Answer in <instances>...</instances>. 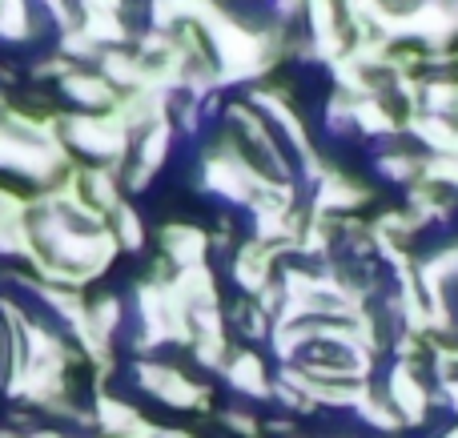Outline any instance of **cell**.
Here are the masks:
<instances>
[{"instance_id":"3957f363","label":"cell","mask_w":458,"mask_h":438,"mask_svg":"<svg viewBox=\"0 0 458 438\" xmlns=\"http://www.w3.org/2000/svg\"><path fill=\"white\" fill-rule=\"evenodd\" d=\"M161 249L177 270H190V265H206V249H209V233L198 225H165L161 230Z\"/></svg>"},{"instance_id":"6da1fadb","label":"cell","mask_w":458,"mask_h":438,"mask_svg":"<svg viewBox=\"0 0 458 438\" xmlns=\"http://www.w3.org/2000/svg\"><path fill=\"white\" fill-rule=\"evenodd\" d=\"M61 133H64V145L105 161L109 169H117L129 153V133L117 125L113 113H105V117L101 113H72V117L61 125Z\"/></svg>"},{"instance_id":"7a4b0ae2","label":"cell","mask_w":458,"mask_h":438,"mask_svg":"<svg viewBox=\"0 0 458 438\" xmlns=\"http://www.w3.org/2000/svg\"><path fill=\"white\" fill-rule=\"evenodd\" d=\"M61 88L72 105H81L85 113H101V109H117V88L101 77V72H85V69H69L61 77Z\"/></svg>"},{"instance_id":"8992f818","label":"cell","mask_w":458,"mask_h":438,"mask_svg":"<svg viewBox=\"0 0 458 438\" xmlns=\"http://www.w3.org/2000/svg\"><path fill=\"white\" fill-rule=\"evenodd\" d=\"M378 165H382V177H390V181H411V177L422 173V161L406 157V153H390V157H382Z\"/></svg>"},{"instance_id":"277c9868","label":"cell","mask_w":458,"mask_h":438,"mask_svg":"<svg viewBox=\"0 0 458 438\" xmlns=\"http://www.w3.org/2000/svg\"><path fill=\"white\" fill-rule=\"evenodd\" d=\"M229 383L242 394H253V399H266V375H261V362L253 354H242L237 362H229Z\"/></svg>"},{"instance_id":"5b68a950","label":"cell","mask_w":458,"mask_h":438,"mask_svg":"<svg viewBox=\"0 0 458 438\" xmlns=\"http://www.w3.org/2000/svg\"><path fill=\"white\" fill-rule=\"evenodd\" d=\"M113 238H117V246H125V249L145 246V225H141V217L133 214V206H121L117 214H113Z\"/></svg>"}]
</instances>
